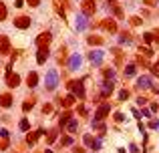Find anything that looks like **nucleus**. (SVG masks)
<instances>
[{
    "label": "nucleus",
    "instance_id": "bb28decb",
    "mask_svg": "<svg viewBox=\"0 0 159 153\" xmlns=\"http://www.w3.org/2000/svg\"><path fill=\"white\" fill-rule=\"evenodd\" d=\"M28 4H30V6H39L40 0H28Z\"/></svg>",
    "mask_w": 159,
    "mask_h": 153
},
{
    "label": "nucleus",
    "instance_id": "f3484780",
    "mask_svg": "<svg viewBox=\"0 0 159 153\" xmlns=\"http://www.w3.org/2000/svg\"><path fill=\"white\" fill-rule=\"evenodd\" d=\"M66 127H69V131L70 133H75V131H77V119H69V123H66Z\"/></svg>",
    "mask_w": 159,
    "mask_h": 153
},
{
    "label": "nucleus",
    "instance_id": "a211bd4d",
    "mask_svg": "<svg viewBox=\"0 0 159 153\" xmlns=\"http://www.w3.org/2000/svg\"><path fill=\"white\" fill-rule=\"evenodd\" d=\"M111 91H113V85L109 81H105V83H103V95H109Z\"/></svg>",
    "mask_w": 159,
    "mask_h": 153
},
{
    "label": "nucleus",
    "instance_id": "f8f14e48",
    "mask_svg": "<svg viewBox=\"0 0 159 153\" xmlns=\"http://www.w3.org/2000/svg\"><path fill=\"white\" fill-rule=\"evenodd\" d=\"M79 65H81V55H73V56H70V61H69V67L73 69V71H77Z\"/></svg>",
    "mask_w": 159,
    "mask_h": 153
},
{
    "label": "nucleus",
    "instance_id": "ddd939ff",
    "mask_svg": "<svg viewBox=\"0 0 159 153\" xmlns=\"http://www.w3.org/2000/svg\"><path fill=\"white\" fill-rule=\"evenodd\" d=\"M70 89L75 91V95H79V97H85V89H83L81 83H70Z\"/></svg>",
    "mask_w": 159,
    "mask_h": 153
},
{
    "label": "nucleus",
    "instance_id": "7c9ffc66",
    "mask_svg": "<svg viewBox=\"0 0 159 153\" xmlns=\"http://www.w3.org/2000/svg\"><path fill=\"white\" fill-rule=\"evenodd\" d=\"M109 2H113V0H109Z\"/></svg>",
    "mask_w": 159,
    "mask_h": 153
},
{
    "label": "nucleus",
    "instance_id": "6ab92c4d",
    "mask_svg": "<svg viewBox=\"0 0 159 153\" xmlns=\"http://www.w3.org/2000/svg\"><path fill=\"white\" fill-rule=\"evenodd\" d=\"M40 133H43V131H36V133H32V135H28V143H34L36 139L40 137Z\"/></svg>",
    "mask_w": 159,
    "mask_h": 153
},
{
    "label": "nucleus",
    "instance_id": "0eeeda50",
    "mask_svg": "<svg viewBox=\"0 0 159 153\" xmlns=\"http://www.w3.org/2000/svg\"><path fill=\"white\" fill-rule=\"evenodd\" d=\"M0 52H10V40H8V36H0Z\"/></svg>",
    "mask_w": 159,
    "mask_h": 153
},
{
    "label": "nucleus",
    "instance_id": "dca6fc26",
    "mask_svg": "<svg viewBox=\"0 0 159 153\" xmlns=\"http://www.w3.org/2000/svg\"><path fill=\"white\" fill-rule=\"evenodd\" d=\"M26 81H28V87H36V81H39V77H36V73H30Z\"/></svg>",
    "mask_w": 159,
    "mask_h": 153
},
{
    "label": "nucleus",
    "instance_id": "a878e982",
    "mask_svg": "<svg viewBox=\"0 0 159 153\" xmlns=\"http://www.w3.org/2000/svg\"><path fill=\"white\" fill-rule=\"evenodd\" d=\"M70 143H73V139H70V137H62V145H70Z\"/></svg>",
    "mask_w": 159,
    "mask_h": 153
},
{
    "label": "nucleus",
    "instance_id": "5701e85b",
    "mask_svg": "<svg viewBox=\"0 0 159 153\" xmlns=\"http://www.w3.org/2000/svg\"><path fill=\"white\" fill-rule=\"evenodd\" d=\"M89 43H91V44H99V43H101V38H99V36H91Z\"/></svg>",
    "mask_w": 159,
    "mask_h": 153
},
{
    "label": "nucleus",
    "instance_id": "aec40b11",
    "mask_svg": "<svg viewBox=\"0 0 159 153\" xmlns=\"http://www.w3.org/2000/svg\"><path fill=\"white\" fill-rule=\"evenodd\" d=\"M135 75V67H133V65H129L127 69H125V77H133Z\"/></svg>",
    "mask_w": 159,
    "mask_h": 153
},
{
    "label": "nucleus",
    "instance_id": "b1692460",
    "mask_svg": "<svg viewBox=\"0 0 159 153\" xmlns=\"http://www.w3.org/2000/svg\"><path fill=\"white\" fill-rule=\"evenodd\" d=\"M20 129H22V131L28 129V121H26V119H22V121H20Z\"/></svg>",
    "mask_w": 159,
    "mask_h": 153
},
{
    "label": "nucleus",
    "instance_id": "393cba45",
    "mask_svg": "<svg viewBox=\"0 0 159 153\" xmlns=\"http://www.w3.org/2000/svg\"><path fill=\"white\" fill-rule=\"evenodd\" d=\"M32 105H34V103H32V101H28V103H24V107H22V109H24V111H28V109H32Z\"/></svg>",
    "mask_w": 159,
    "mask_h": 153
},
{
    "label": "nucleus",
    "instance_id": "7ed1b4c3",
    "mask_svg": "<svg viewBox=\"0 0 159 153\" xmlns=\"http://www.w3.org/2000/svg\"><path fill=\"white\" fill-rule=\"evenodd\" d=\"M48 43H51V32H43V34H39V38H36V44H39L40 48L47 47Z\"/></svg>",
    "mask_w": 159,
    "mask_h": 153
},
{
    "label": "nucleus",
    "instance_id": "423d86ee",
    "mask_svg": "<svg viewBox=\"0 0 159 153\" xmlns=\"http://www.w3.org/2000/svg\"><path fill=\"white\" fill-rule=\"evenodd\" d=\"M47 59H48V48H47V47L39 48V55H36V63H39V65H43Z\"/></svg>",
    "mask_w": 159,
    "mask_h": 153
},
{
    "label": "nucleus",
    "instance_id": "9b49d317",
    "mask_svg": "<svg viewBox=\"0 0 159 153\" xmlns=\"http://www.w3.org/2000/svg\"><path fill=\"white\" fill-rule=\"evenodd\" d=\"M107 113H109V105L105 103V105H103V107H99V111L95 113V117H97L95 121H101V119H105V115H107Z\"/></svg>",
    "mask_w": 159,
    "mask_h": 153
},
{
    "label": "nucleus",
    "instance_id": "20e7f679",
    "mask_svg": "<svg viewBox=\"0 0 159 153\" xmlns=\"http://www.w3.org/2000/svg\"><path fill=\"white\" fill-rule=\"evenodd\" d=\"M103 56H105V52H103V51H93V52L89 55V59H91V63L99 65V63L103 61Z\"/></svg>",
    "mask_w": 159,
    "mask_h": 153
},
{
    "label": "nucleus",
    "instance_id": "cd10ccee",
    "mask_svg": "<svg viewBox=\"0 0 159 153\" xmlns=\"http://www.w3.org/2000/svg\"><path fill=\"white\" fill-rule=\"evenodd\" d=\"M119 97H121V99H127V97H129V93H127V91H121Z\"/></svg>",
    "mask_w": 159,
    "mask_h": 153
},
{
    "label": "nucleus",
    "instance_id": "9d476101",
    "mask_svg": "<svg viewBox=\"0 0 159 153\" xmlns=\"http://www.w3.org/2000/svg\"><path fill=\"white\" fill-rule=\"evenodd\" d=\"M137 87H139V89H149V87H151V77H139Z\"/></svg>",
    "mask_w": 159,
    "mask_h": 153
},
{
    "label": "nucleus",
    "instance_id": "c756f323",
    "mask_svg": "<svg viewBox=\"0 0 159 153\" xmlns=\"http://www.w3.org/2000/svg\"><path fill=\"white\" fill-rule=\"evenodd\" d=\"M153 73H155V75H159V63L155 65V67H153Z\"/></svg>",
    "mask_w": 159,
    "mask_h": 153
},
{
    "label": "nucleus",
    "instance_id": "2eb2a0df",
    "mask_svg": "<svg viewBox=\"0 0 159 153\" xmlns=\"http://www.w3.org/2000/svg\"><path fill=\"white\" fill-rule=\"evenodd\" d=\"M10 103H12L10 95H2V97H0V105H2V107H10Z\"/></svg>",
    "mask_w": 159,
    "mask_h": 153
},
{
    "label": "nucleus",
    "instance_id": "412c9836",
    "mask_svg": "<svg viewBox=\"0 0 159 153\" xmlns=\"http://www.w3.org/2000/svg\"><path fill=\"white\" fill-rule=\"evenodd\" d=\"M4 18H6V6L0 2V20H4Z\"/></svg>",
    "mask_w": 159,
    "mask_h": 153
},
{
    "label": "nucleus",
    "instance_id": "6e6552de",
    "mask_svg": "<svg viewBox=\"0 0 159 153\" xmlns=\"http://www.w3.org/2000/svg\"><path fill=\"white\" fill-rule=\"evenodd\" d=\"M14 26H18V28H28V26H30V18H26V16H20V18L14 20Z\"/></svg>",
    "mask_w": 159,
    "mask_h": 153
},
{
    "label": "nucleus",
    "instance_id": "4be33fe9",
    "mask_svg": "<svg viewBox=\"0 0 159 153\" xmlns=\"http://www.w3.org/2000/svg\"><path fill=\"white\" fill-rule=\"evenodd\" d=\"M73 103H75V97H73V95H69V97L65 99V107H70Z\"/></svg>",
    "mask_w": 159,
    "mask_h": 153
},
{
    "label": "nucleus",
    "instance_id": "4468645a",
    "mask_svg": "<svg viewBox=\"0 0 159 153\" xmlns=\"http://www.w3.org/2000/svg\"><path fill=\"white\" fill-rule=\"evenodd\" d=\"M103 28H107V30H111V32H115L117 30V24L115 22H113V20H105V22H103Z\"/></svg>",
    "mask_w": 159,
    "mask_h": 153
},
{
    "label": "nucleus",
    "instance_id": "39448f33",
    "mask_svg": "<svg viewBox=\"0 0 159 153\" xmlns=\"http://www.w3.org/2000/svg\"><path fill=\"white\" fill-rule=\"evenodd\" d=\"M75 26H77V30H85V28H87V16L83 14V12L77 16V22H75Z\"/></svg>",
    "mask_w": 159,
    "mask_h": 153
},
{
    "label": "nucleus",
    "instance_id": "f03ea898",
    "mask_svg": "<svg viewBox=\"0 0 159 153\" xmlns=\"http://www.w3.org/2000/svg\"><path fill=\"white\" fill-rule=\"evenodd\" d=\"M83 14L85 16L95 14V0H83Z\"/></svg>",
    "mask_w": 159,
    "mask_h": 153
},
{
    "label": "nucleus",
    "instance_id": "c85d7f7f",
    "mask_svg": "<svg viewBox=\"0 0 159 153\" xmlns=\"http://www.w3.org/2000/svg\"><path fill=\"white\" fill-rule=\"evenodd\" d=\"M0 137H8V131L6 129H0Z\"/></svg>",
    "mask_w": 159,
    "mask_h": 153
},
{
    "label": "nucleus",
    "instance_id": "1a4fd4ad",
    "mask_svg": "<svg viewBox=\"0 0 159 153\" xmlns=\"http://www.w3.org/2000/svg\"><path fill=\"white\" fill-rule=\"evenodd\" d=\"M6 83H8V87H18V83H20V77L18 75H12V73H8V77H6Z\"/></svg>",
    "mask_w": 159,
    "mask_h": 153
},
{
    "label": "nucleus",
    "instance_id": "f257e3e1",
    "mask_svg": "<svg viewBox=\"0 0 159 153\" xmlns=\"http://www.w3.org/2000/svg\"><path fill=\"white\" fill-rule=\"evenodd\" d=\"M44 83H47V89H54V87L58 85L57 71H48V73H47V79H44Z\"/></svg>",
    "mask_w": 159,
    "mask_h": 153
}]
</instances>
